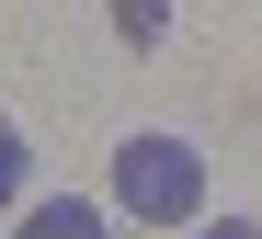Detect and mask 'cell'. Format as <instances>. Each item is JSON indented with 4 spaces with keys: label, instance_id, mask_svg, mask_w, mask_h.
I'll return each mask as SVG.
<instances>
[{
    "label": "cell",
    "instance_id": "cell-1",
    "mask_svg": "<svg viewBox=\"0 0 262 239\" xmlns=\"http://www.w3.org/2000/svg\"><path fill=\"white\" fill-rule=\"evenodd\" d=\"M205 205V160H194V137H114V216H137V228H183Z\"/></svg>",
    "mask_w": 262,
    "mask_h": 239
},
{
    "label": "cell",
    "instance_id": "cell-2",
    "mask_svg": "<svg viewBox=\"0 0 262 239\" xmlns=\"http://www.w3.org/2000/svg\"><path fill=\"white\" fill-rule=\"evenodd\" d=\"M12 239H114V216H92V194H46L12 216Z\"/></svg>",
    "mask_w": 262,
    "mask_h": 239
},
{
    "label": "cell",
    "instance_id": "cell-3",
    "mask_svg": "<svg viewBox=\"0 0 262 239\" xmlns=\"http://www.w3.org/2000/svg\"><path fill=\"white\" fill-rule=\"evenodd\" d=\"M23 171H34V137H23V125H0V216L23 205Z\"/></svg>",
    "mask_w": 262,
    "mask_h": 239
},
{
    "label": "cell",
    "instance_id": "cell-4",
    "mask_svg": "<svg viewBox=\"0 0 262 239\" xmlns=\"http://www.w3.org/2000/svg\"><path fill=\"white\" fill-rule=\"evenodd\" d=\"M194 239H262V216H205Z\"/></svg>",
    "mask_w": 262,
    "mask_h": 239
}]
</instances>
